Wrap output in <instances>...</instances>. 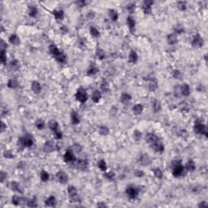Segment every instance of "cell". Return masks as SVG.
Returning <instances> with one entry per match:
<instances>
[{"label":"cell","mask_w":208,"mask_h":208,"mask_svg":"<svg viewBox=\"0 0 208 208\" xmlns=\"http://www.w3.org/2000/svg\"><path fill=\"white\" fill-rule=\"evenodd\" d=\"M194 129V132L196 133L200 134V135H205L206 137H207V132H206V125L203 124L202 120H197L195 121Z\"/></svg>","instance_id":"1"},{"label":"cell","mask_w":208,"mask_h":208,"mask_svg":"<svg viewBox=\"0 0 208 208\" xmlns=\"http://www.w3.org/2000/svg\"><path fill=\"white\" fill-rule=\"evenodd\" d=\"M19 144L22 145L24 147H31L33 144V139L30 134H26L19 139Z\"/></svg>","instance_id":"2"},{"label":"cell","mask_w":208,"mask_h":208,"mask_svg":"<svg viewBox=\"0 0 208 208\" xmlns=\"http://www.w3.org/2000/svg\"><path fill=\"white\" fill-rule=\"evenodd\" d=\"M76 99L81 103L86 102L88 99V94L86 91L81 87L79 88L77 91V93H76Z\"/></svg>","instance_id":"3"},{"label":"cell","mask_w":208,"mask_h":208,"mask_svg":"<svg viewBox=\"0 0 208 208\" xmlns=\"http://www.w3.org/2000/svg\"><path fill=\"white\" fill-rule=\"evenodd\" d=\"M176 164H173V169H172V175L175 177H179L181 176L182 173L184 172V166L180 163L176 161Z\"/></svg>","instance_id":"4"},{"label":"cell","mask_w":208,"mask_h":208,"mask_svg":"<svg viewBox=\"0 0 208 208\" xmlns=\"http://www.w3.org/2000/svg\"><path fill=\"white\" fill-rule=\"evenodd\" d=\"M139 193V189L134 186H128L126 189V194L131 199H134L137 197Z\"/></svg>","instance_id":"5"},{"label":"cell","mask_w":208,"mask_h":208,"mask_svg":"<svg viewBox=\"0 0 208 208\" xmlns=\"http://www.w3.org/2000/svg\"><path fill=\"white\" fill-rule=\"evenodd\" d=\"M63 159L65 162L67 163H73L76 161V157L74 155V154L72 153V151L71 150H67V152H66L63 155Z\"/></svg>","instance_id":"6"},{"label":"cell","mask_w":208,"mask_h":208,"mask_svg":"<svg viewBox=\"0 0 208 208\" xmlns=\"http://www.w3.org/2000/svg\"><path fill=\"white\" fill-rule=\"evenodd\" d=\"M150 146L155 151V152L161 153L164 150V144L161 142V141H160V140L156 141V142H155V143H153V144H151Z\"/></svg>","instance_id":"7"},{"label":"cell","mask_w":208,"mask_h":208,"mask_svg":"<svg viewBox=\"0 0 208 208\" xmlns=\"http://www.w3.org/2000/svg\"><path fill=\"white\" fill-rule=\"evenodd\" d=\"M203 45V39L202 37L199 35L197 34L196 36H194V39L192 41V46L194 47H201Z\"/></svg>","instance_id":"8"},{"label":"cell","mask_w":208,"mask_h":208,"mask_svg":"<svg viewBox=\"0 0 208 208\" xmlns=\"http://www.w3.org/2000/svg\"><path fill=\"white\" fill-rule=\"evenodd\" d=\"M28 200H26L25 198H23L18 195H14L12 197V203L15 206H21L24 205Z\"/></svg>","instance_id":"9"},{"label":"cell","mask_w":208,"mask_h":208,"mask_svg":"<svg viewBox=\"0 0 208 208\" xmlns=\"http://www.w3.org/2000/svg\"><path fill=\"white\" fill-rule=\"evenodd\" d=\"M146 141L149 143V144H153L155 142H156V141H159V138L157 135H155V133H147L146 136Z\"/></svg>","instance_id":"10"},{"label":"cell","mask_w":208,"mask_h":208,"mask_svg":"<svg viewBox=\"0 0 208 208\" xmlns=\"http://www.w3.org/2000/svg\"><path fill=\"white\" fill-rule=\"evenodd\" d=\"M55 144L52 141H47L44 145V151L46 153H51L55 150Z\"/></svg>","instance_id":"11"},{"label":"cell","mask_w":208,"mask_h":208,"mask_svg":"<svg viewBox=\"0 0 208 208\" xmlns=\"http://www.w3.org/2000/svg\"><path fill=\"white\" fill-rule=\"evenodd\" d=\"M56 177H57V180L62 184L63 183H66L68 181V175L66 174L65 172H59L57 174H56Z\"/></svg>","instance_id":"12"},{"label":"cell","mask_w":208,"mask_h":208,"mask_svg":"<svg viewBox=\"0 0 208 208\" xmlns=\"http://www.w3.org/2000/svg\"><path fill=\"white\" fill-rule=\"evenodd\" d=\"M77 167L80 170H86L88 168V161L86 159H80L77 163Z\"/></svg>","instance_id":"13"},{"label":"cell","mask_w":208,"mask_h":208,"mask_svg":"<svg viewBox=\"0 0 208 208\" xmlns=\"http://www.w3.org/2000/svg\"><path fill=\"white\" fill-rule=\"evenodd\" d=\"M181 93L184 96H189L190 93V86L187 84H183L181 87Z\"/></svg>","instance_id":"14"},{"label":"cell","mask_w":208,"mask_h":208,"mask_svg":"<svg viewBox=\"0 0 208 208\" xmlns=\"http://www.w3.org/2000/svg\"><path fill=\"white\" fill-rule=\"evenodd\" d=\"M139 163L141 165H144V166L148 165L149 164H150V159L147 155H142L140 157Z\"/></svg>","instance_id":"15"},{"label":"cell","mask_w":208,"mask_h":208,"mask_svg":"<svg viewBox=\"0 0 208 208\" xmlns=\"http://www.w3.org/2000/svg\"><path fill=\"white\" fill-rule=\"evenodd\" d=\"M31 89L35 93H38L41 92V85L39 82H37V81H33L32 84H31Z\"/></svg>","instance_id":"16"},{"label":"cell","mask_w":208,"mask_h":208,"mask_svg":"<svg viewBox=\"0 0 208 208\" xmlns=\"http://www.w3.org/2000/svg\"><path fill=\"white\" fill-rule=\"evenodd\" d=\"M71 120H72V122L73 125H78L80 121H81V119H80V116L77 114L76 111H72V114H71Z\"/></svg>","instance_id":"17"},{"label":"cell","mask_w":208,"mask_h":208,"mask_svg":"<svg viewBox=\"0 0 208 208\" xmlns=\"http://www.w3.org/2000/svg\"><path fill=\"white\" fill-rule=\"evenodd\" d=\"M45 204L48 206H52V207H55L56 206V200H55V197L54 196H51L49 197L45 201Z\"/></svg>","instance_id":"18"},{"label":"cell","mask_w":208,"mask_h":208,"mask_svg":"<svg viewBox=\"0 0 208 208\" xmlns=\"http://www.w3.org/2000/svg\"><path fill=\"white\" fill-rule=\"evenodd\" d=\"M97 72H98V68H97V66L94 63L90 64L87 71L88 75H95Z\"/></svg>","instance_id":"19"},{"label":"cell","mask_w":208,"mask_h":208,"mask_svg":"<svg viewBox=\"0 0 208 208\" xmlns=\"http://www.w3.org/2000/svg\"><path fill=\"white\" fill-rule=\"evenodd\" d=\"M9 42L14 46H18L21 42L20 38H19V37H17V35H16V34H12L10 36V37H9Z\"/></svg>","instance_id":"20"},{"label":"cell","mask_w":208,"mask_h":208,"mask_svg":"<svg viewBox=\"0 0 208 208\" xmlns=\"http://www.w3.org/2000/svg\"><path fill=\"white\" fill-rule=\"evenodd\" d=\"M49 51H50V52H51V55H53L55 57V56H57L61 51L58 49V47L56 46L55 45H54V44H52V45H51L50 46V47H49Z\"/></svg>","instance_id":"21"},{"label":"cell","mask_w":208,"mask_h":208,"mask_svg":"<svg viewBox=\"0 0 208 208\" xmlns=\"http://www.w3.org/2000/svg\"><path fill=\"white\" fill-rule=\"evenodd\" d=\"M167 42L170 45H175L177 43V37L174 33H172L167 36Z\"/></svg>","instance_id":"22"},{"label":"cell","mask_w":208,"mask_h":208,"mask_svg":"<svg viewBox=\"0 0 208 208\" xmlns=\"http://www.w3.org/2000/svg\"><path fill=\"white\" fill-rule=\"evenodd\" d=\"M48 125H49V128L53 131V132H55L56 130H58L60 129L59 128V125H58V123L56 122L55 120H50L49 123H48Z\"/></svg>","instance_id":"23"},{"label":"cell","mask_w":208,"mask_h":208,"mask_svg":"<svg viewBox=\"0 0 208 208\" xmlns=\"http://www.w3.org/2000/svg\"><path fill=\"white\" fill-rule=\"evenodd\" d=\"M143 108L144 107L141 104H137V105H135L133 107V111L135 115H140V114H141V112H142Z\"/></svg>","instance_id":"24"},{"label":"cell","mask_w":208,"mask_h":208,"mask_svg":"<svg viewBox=\"0 0 208 208\" xmlns=\"http://www.w3.org/2000/svg\"><path fill=\"white\" fill-rule=\"evenodd\" d=\"M185 167L186 169L188 170V171H190V172H193L195 170L196 168V166H195V164L194 162L193 161V160H189V161L187 162L186 165H185Z\"/></svg>","instance_id":"25"},{"label":"cell","mask_w":208,"mask_h":208,"mask_svg":"<svg viewBox=\"0 0 208 208\" xmlns=\"http://www.w3.org/2000/svg\"><path fill=\"white\" fill-rule=\"evenodd\" d=\"M53 15L55 16L56 20H63L64 16V13L62 10H55L53 12Z\"/></svg>","instance_id":"26"},{"label":"cell","mask_w":208,"mask_h":208,"mask_svg":"<svg viewBox=\"0 0 208 208\" xmlns=\"http://www.w3.org/2000/svg\"><path fill=\"white\" fill-rule=\"evenodd\" d=\"M101 98H102V94L98 90H95L93 92V95H92V100L94 102H98L99 100L101 99Z\"/></svg>","instance_id":"27"},{"label":"cell","mask_w":208,"mask_h":208,"mask_svg":"<svg viewBox=\"0 0 208 208\" xmlns=\"http://www.w3.org/2000/svg\"><path fill=\"white\" fill-rule=\"evenodd\" d=\"M10 188L11 190L13 191H17V192H21L22 193V191L21 190V187L19 185V184L16 181H12L10 184Z\"/></svg>","instance_id":"28"},{"label":"cell","mask_w":208,"mask_h":208,"mask_svg":"<svg viewBox=\"0 0 208 208\" xmlns=\"http://www.w3.org/2000/svg\"><path fill=\"white\" fill-rule=\"evenodd\" d=\"M68 194L70 195L71 197H75V196L77 195V189H76V187H74L72 185H70V186L68 187Z\"/></svg>","instance_id":"29"},{"label":"cell","mask_w":208,"mask_h":208,"mask_svg":"<svg viewBox=\"0 0 208 208\" xmlns=\"http://www.w3.org/2000/svg\"><path fill=\"white\" fill-rule=\"evenodd\" d=\"M127 24L129 27L130 30H133L134 28H135V25H136V23H135V21L133 20V18H132L130 16H128L127 18Z\"/></svg>","instance_id":"30"},{"label":"cell","mask_w":208,"mask_h":208,"mask_svg":"<svg viewBox=\"0 0 208 208\" xmlns=\"http://www.w3.org/2000/svg\"><path fill=\"white\" fill-rule=\"evenodd\" d=\"M18 85H19L18 81L16 79H13V78L10 79L7 82V86L9 88H11V89H15V88L18 87Z\"/></svg>","instance_id":"31"},{"label":"cell","mask_w":208,"mask_h":208,"mask_svg":"<svg viewBox=\"0 0 208 208\" xmlns=\"http://www.w3.org/2000/svg\"><path fill=\"white\" fill-rule=\"evenodd\" d=\"M137 53L134 51H132L131 52H130V54H129V57H128V59H129V62L130 63H136L137 61Z\"/></svg>","instance_id":"32"},{"label":"cell","mask_w":208,"mask_h":208,"mask_svg":"<svg viewBox=\"0 0 208 208\" xmlns=\"http://www.w3.org/2000/svg\"><path fill=\"white\" fill-rule=\"evenodd\" d=\"M153 110L155 112H159L161 111V104L157 99H155L153 101Z\"/></svg>","instance_id":"33"},{"label":"cell","mask_w":208,"mask_h":208,"mask_svg":"<svg viewBox=\"0 0 208 208\" xmlns=\"http://www.w3.org/2000/svg\"><path fill=\"white\" fill-rule=\"evenodd\" d=\"M109 16L111 17V19L113 21H116L118 20V12L116 11V10H113V9H111V10H109Z\"/></svg>","instance_id":"34"},{"label":"cell","mask_w":208,"mask_h":208,"mask_svg":"<svg viewBox=\"0 0 208 208\" xmlns=\"http://www.w3.org/2000/svg\"><path fill=\"white\" fill-rule=\"evenodd\" d=\"M29 15L31 17H35L37 15V8L35 6H29Z\"/></svg>","instance_id":"35"},{"label":"cell","mask_w":208,"mask_h":208,"mask_svg":"<svg viewBox=\"0 0 208 208\" xmlns=\"http://www.w3.org/2000/svg\"><path fill=\"white\" fill-rule=\"evenodd\" d=\"M131 98H132L131 95H129L128 93H123L120 97V100L123 103H128L131 100Z\"/></svg>","instance_id":"36"},{"label":"cell","mask_w":208,"mask_h":208,"mask_svg":"<svg viewBox=\"0 0 208 208\" xmlns=\"http://www.w3.org/2000/svg\"><path fill=\"white\" fill-rule=\"evenodd\" d=\"M55 60H57L59 63H64L66 61V55L61 51L57 56H55Z\"/></svg>","instance_id":"37"},{"label":"cell","mask_w":208,"mask_h":208,"mask_svg":"<svg viewBox=\"0 0 208 208\" xmlns=\"http://www.w3.org/2000/svg\"><path fill=\"white\" fill-rule=\"evenodd\" d=\"M10 67L12 70H17L19 68H20V63H19L17 60L14 59L13 60H12V62L10 63Z\"/></svg>","instance_id":"38"},{"label":"cell","mask_w":208,"mask_h":208,"mask_svg":"<svg viewBox=\"0 0 208 208\" xmlns=\"http://www.w3.org/2000/svg\"><path fill=\"white\" fill-rule=\"evenodd\" d=\"M100 88L101 90L103 91V92H107L109 90V85L108 83L107 82V81L103 80L101 83V86H100Z\"/></svg>","instance_id":"39"},{"label":"cell","mask_w":208,"mask_h":208,"mask_svg":"<svg viewBox=\"0 0 208 208\" xmlns=\"http://www.w3.org/2000/svg\"><path fill=\"white\" fill-rule=\"evenodd\" d=\"M98 167H99V169L101 170V171H103V172L106 171L107 168V164H106V162L104 161L103 159L100 160V161L98 163Z\"/></svg>","instance_id":"40"},{"label":"cell","mask_w":208,"mask_h":208,"mask_svg":"<svg viewBox=\"0 0 208 208\" xmlns=\"http://www.w3.org/2000/svg\"><path fill=\"white\" fill-rule=\"evenodd\" d=\"M49 178H50L49 173L47 172H46V171H44V170H42V172H41V179H42V181H44V182H46L49 180Z\"/></svg>","instance_id":"41"},{"label":"cell","mask_w":208,"mask_h":208,"mask_svg":"<svg viewBox=\"0 0 208 208\" xmlns=\"http://www.w3.org/2000/svg\"><path fill=\"white\" fill-rule=\"evenodd\" d=\"M98 131H99V133L102 136H106L109 133V129L106 126H101Z\"/></svg>","instance_id":"42"},{"label":"cell","mask_w":208,"mask_h":208,"mask_svg":"<svg viewBox=\"0 0 208 208\" xmlns=\"http://www.w3.org/2000/svg\"><path fill=\"white\" fill-rule=\"evenodd\" d=\"M153 172H154V175L155 176V177H157L159 179H161L163 177V172L161 171V169L155 168L153 170Z\"/></svg>","instance_id":"43"},{"label":"cell","mask_w":208,"mask_h":208,"mask_svg":"<svg viewBox=\"0 0 208 208\" xmlns=\"http://www.w3.org/2000/svg\"><path fill=\"white\" fill-rule=\"evenodd\" d=\"M90 34L93 36V37H98L99 36V31L96 29L95 27H93V26H91L90 27Z\"/></svg>","instance_id":"44"},{"label":"cell","mask_w":208,"mask_h":208,"mask_svg":"<svg viewBox=\"0 0 208 208\" xmlns=\"http://www.w3.org/2000/svg\"><path fill=\"white\" fill-rule=\"evenodd\" d=\"M36 127L38 128L39 130L44 128V127H45V123H44V121L42 120H37L36 121Z\"/></svg>","instance_id":"45"},{"label":"cell","mask_w":208,"mask_h":208,"mask_svg":"<svg viewBox=\"0 0 208 208\" xmlns=\"http://www.w3.org/2000/svg\"><path fill=\"white\" fill-rule=\"evenodd\" d=\"M177 7L180 9L181 11H185L186 9V3L184 1H181L177 3Z\"/></svg>","instance_id":"46"},{"label":"cell","mask_w":208,"mask_h":208,"mask_svg":"<svg viewBox=\"0 0 208 208\" xmlns=\"http://www.w3.org/2000/svg\"><path fill=\"white\" fill-rule=\"evenodd\" d=\"M1 63L3 64H5L7 63V55H6V51L2 50L1 51Z\"/></svg>","instance_id":"47"},{"label":"cell","mask_w":208,"mask_h":208,"mask_svg":"<svg viewBox=\"0 0 208 208\" xmlns=\"http://www.w3.org/2000/svg\"><path fill=\"white\" fill-rule=\"evenodd\" d=\"M97 56L99 60H103L105 58V53H104V51L102 49H98L97 50Z\"/></svg>","instance_id":"48"},{"label":"cell","mask_w":208,"mask_h":208,"mask_svg":"<svg viewBox=\"0 0 208 208\" xmlns=\"http://www.w3.org/2000/svg\"><path fill=\"white\" fill-rule=\"evenodd\" d=\"M133 137H134V139L136 141H139L141 138V132H139L138 130L136 129L134 131V133H133Z\"/></svg>","instance_id":"49"},{"label":"cell","mask_w":208,"mask_h":208,"mask_svg":"<svg viewBox=\"0 0 208 208\" xmlns=\"http://www.w3.org/2000/svg\"><path fill=\"white\" fill-rule=\"evenodd\" d=\"M27 205H28V206H29V207H36V206H37V202H35V200H33V199L28 200L27 201Z\"/></svg>","instance_id":"50"},{"label":"cell","mask_w":208,"mask_h":208,"mask_svg":"<svg viewBox=\"0 0 208 208\" xmlns=\"http://www.w3.org/2000/svg\"><path fill=\"white\" fill-rule=\"evenodd\" d=\"M175 32L177 33H181L184 32V29H183V27L181 25H177L175 27V29H174Z\"/></svg>","instance_id":"51"},{"label":"cell","mask_w":208,"mask_h":208,"mask_svg":"<svg viewBox=\"0 0 208 208\" xmlns=\"http://www.w3.org/2000/svg\"><path fill=\"white\" fill-rule=\"evenodd\" d=\"M142 9H143V11L146 14H150L151 13V7H147V6L143 5Z\"/></svg>","instance_id":"52"},{"label":"cell","mask_w":208,"mask_h":208,"mask_svg":"<svg viewBox=\"0 0 208 208\" xmlns=\"http://www.w3.org/2000/svg\"><path fill=\"white\" fill-rule=\"evenodd\" d=\"M172 75H173V77H174L176 79H179V77H181V72H180L179 70H174Z\"/></svg>","instance_id":"53"},{"label":"cell","mask_w":208,"mask_h":208,"mask_svg":"<svg viewBox=\"0 0 208 208\" xmlns=\"http://www.w3.org/2000/svg\"><path fill=\"white\" fill-rule=\"evenodd\" d=\"M105 176H106L107 178H108L109 180H112L113 178L115 177V173H113L112 172H108V173H106V174H105Z\"/></svg>","instance_id":"54"},{"label":"cell","mask_w":208,"mask_h":208,"mask_svg":"<svg viewBox=\"0 0 208 208\" xmlns=\"http://www.w3.org/2000/svg\"><path fill=\"white\" fill-rule=\"evenodd\" d=\"M128 10L130 12H133L134 10H135V5L133 3H132V4H129L128 6Z\"/></svg>","instance_id":"55"},{"label":"cell","mask_w":208,"mask_h":208,"mask_svg":"<svg viewBox=\"0 0 208 208\" xmlns=\"http://www.w3.org/2000/svg\"><path fill=\"white\" fill-rule=\"evenodd\" d=\"M6 173L4 172H1V173H0V181H1V182H3L4 181V179L6 177Z\"/></svg>","instance_id":"56"},{"label":"cell","mask_w":208,"mask_h":208,"mask_svg":"<svg viewBox=\"0 0 208 208\" xmlns=\"http://www.w3.org/2000/svg\"><path fill=\"white\" fill-rule=\"evenodd\" d=\"M13 155H12V154L10 152V151H5L4 152V157L5 158H12Z\"/></svg>","instance_id":"57"},{"label":"cell","mask_w":208,"mask_h":208,"mask_svg":"<svg viewBox=\"0 0 208 208\" xmlns=\"http://www.w3.org/2000/svg\"><path fill=\"white\" fill-rule=\"evenodd\" d=\"M135 175H136V176H137V177H141V176H144V172H141V171H137V172H135Z\"/></svg>","instance_id":"58"},{"label":"cell","mask_w":208,"mask_h":208,"mask_svg":"<svg viewBox=\"0 0 208 208\" xmlns=\"http://www.w3.org/2000/svg\"><path fill=\"white\" fill-rule=\"evenodd\" d=\"M77 4L78 5V7H84L85 5L86 4V3L85 2V1H78V2H77Z\"/></svg>","instance_id":"59"},{"label":"cell","mask_w":208,"mask_h":208,"mask_svg":"<svg viewBox=\"0 0 208 208\" xmlns=\"http://www.w3.org/2000/svg\"><path fill=\"white\" fill-rule=\"evenodd\" d=\"M74 149H75L76 151H77V152H79V151H81V147L80 145L76 144V145L74 146Z\"/></svg>","instance_id":"60"},{"label":"cell","mask_w":208,"mask_h":208,"mask_svg":"<svg viewBox=\"0 0 208 208\" xmlns=\"http://www.w3.org/2000/svg\"><path fill=\"white\" fill-rule=\"evenodd\" d=\"M153 3H154L153 1H145L144 2V5L147 6V7H151V5H152Z\"/></svg>","instance_id":"61"},{"label":"cell","mask_w":208,"mask_h":208,"mask_svg":"<svg viewBox=\"0 0 208 208\" xmlns=\"http://www.w3.org/2000/svg\"><path fill=\"white\" fill-rule=\"evenodd\" d=\"M208 205H207V203L206 202H202L200 204H198V206H199V207H206Z\"/></svg>","instance_id":"62"},{"label":"cell","mask_w":208,"mask_h":208,"mask_svg":"<svg viewBox=\"0 0 208 208\" xmlns=\"http://www.w3.org/2000/svg\"><path fill=\"white\" fill-rule=\"evenodd\" d=\"M1 125H2V128H1V130H2V132H3L4 130H5V128H7L6 126H5V124L3 122H2V124H1Z\"/></svg>","instance_id":"63"},{"label":"cell","mask_w":208,"mask_h":208,"mask_svg":"<svg viewBox=\"0 0 208 208\" xmlns=\"http://www.w3.org/2000/svg\"><path fill=\"white\" fill-rule=\"evenodd\" d=\"M97 206H102V207L107 206V205H106V204H104V203H98Z\"/></svg>","instance_id":"64"}]
</instances>
